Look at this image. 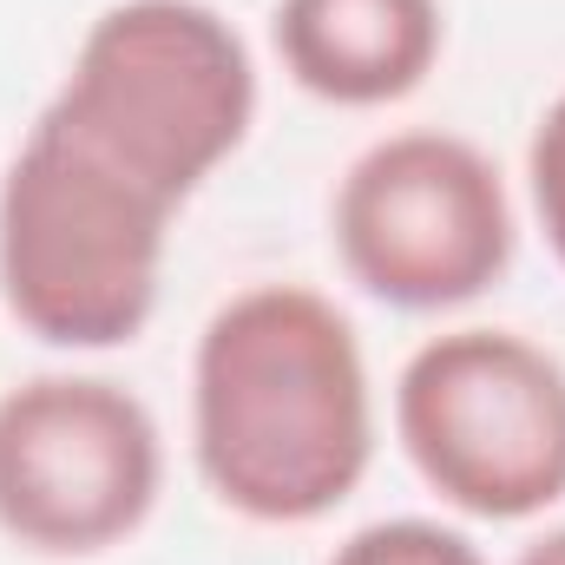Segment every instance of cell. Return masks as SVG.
<instances>
[{
	"label": "cell",
	"instance_id": "cell-1",
	"mask_svg": "<svg viewBox=\"0 0 565 565\" xmlns=\"http://www.w3.org/2000/svg\"><path fill=\"white\" fill-rule=\"evenodd\" d=\"M191 454L217 507L257 526L335 513L375 460V382L355 322L309 282H250L198 335Z\"/></svg>",
	"mask_w": 565,
	"mask_h": 565
},
{
	"label": "cell",
	"instance_id": "cell-2",
	"mask_svg": "<svg viewBox=\"0 0 565 565\" xmlns=\"http://www.w3.org/2000/svg\"><path fill=\"white\" fill-rule=\"evenodd\" d=\"M40 119L184 211L257 126V60L211 0H119Z\"/></svg>",
	"mask_w": 565,
	"mask_h": 565
},
{
	"label": "cell",
	"instance_id": "cell-3",
	"mask_svg": "<svg viewBox=\"0 0 565 565\" xmlns=\"http://www.w3.org/2000/svg\"><path fill=\"white\" fill-rule=\"evenodd\" d=\"M171 204L33 119L0 171V302L46 349H126L158 309Z\"/></svg>",
	"mask_w": 565,
	"mask_h": 565
},
{
	"label": "cell",
	"instance_id": "cell-4",
	"mask_svg": "<svg viewBox=\"0 0 565 565\" xmlns=\"http://www.w3.org/2000/svg\"><path fill=\"white\" fill-rule=\"evenodd\" d=\"M395 440L467 520H533L565 500V362L520 329H440L395 375Z\"/></svg>",
	"mask_w": 565,
	"mask_h": 565
},
{
	"label": "cell",
	"instance_id": "cell-5",
	"mask_svg": "<svg viewBox=\"0 0 565 565\" xmlns=\"http://www.w3.org/2000/svg\"><path fill=\"white\" fill-rule=\"evenodd\" d=\"M329 237L355 289L408 316H440L507 277L520 224L507 178L480 145L415 126L375 139L342 171Z\"/></svg>",
	"mask_w": 565,
	"mask_h": 565
},
{
	"label": "cell",
	"instance_id": "cell-6",
	"mask_svg": "<svg viewBox=\"0 0 565 565\" xmlns=\"http://www.w3.org/2000/svg\"><path fill=\"white\" fill-rule=\"evenodd\" d=\"M164 493V434L113 375H26L0 395V533L40 559L126 546Z\"/></svg>",
	"mask_w": 565,
	"mask_h": 565
},
{
	"label": "cell",
	"instance_id": "cell-7",
	"mask_svg": "<svg viewBox=\"0 0 565 565\" xmlns=\"http://www.w3.org/2000/svg\"><path fill=\"white\" fill-rule=\"evenodd\" d=\"M282 73L322 106H395L447 46L440 0H277L270 13Z\"/></svg>",
	"mask_w": 565,
	"mask_h": 565
},
{
	"label": "cell",
	"instance_id": "cell-8",
	"mask_svg": "<svg viewBox=\"0 0 565 565\" xmlns=\"http://www.w3.org/2000/svg\"><path fill=\"white\" fill-rule=\"evenodd\" d=\"M329 565H487L480 546L460 533V526H440V520H375V526H355Z\"/></svg>",
	"mask_w": 565,
	"mask_h": 565
},
{
	"label": "cell",
	"instance_id": "cell-9",
	"mask_svg": "<svg viewBox=\"0 0 565 565\" xmlns=\"http://www.w3.org/2000/svg\"><path fill=\"white\" fill-rule=\"evenodd\" d=\"M526 191H533V217L553 244V257L565 264V93L540 113L533 145H526Z\"/></svg>",
	"mask_w": 565,
	"mask_h": 565
},
{
	"label": "cell",
	"instance_id": "cell-10",
	"mask_svg": "<svg viewBox=\"0 0 565 565\" xmlns=\"http://www.w3.org/2000/svg\"><path fill=\"white\" fill-rule=\"evenodd\" d=\"M513 565H565V526H546L540 540H526Z\"/></svg>",
	"mask_w": 565,
	"mask_h": 565
}]
</instances>
